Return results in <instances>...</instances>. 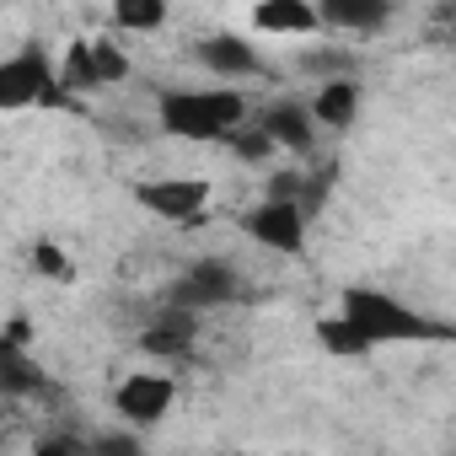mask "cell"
I'll return each mask as SVG.
<instances>
[{"instance_id": "cell-20", "label": "cell", "mask_w": 456, "mask_h": 456, "mask_svg": "<svg viewBox=\"0 0 456 456\" xmlns=\"http://www.w3.org/2000/svg\"><path fill=\"white\" fill-rule=\"evenodd\" d=\"M0 435H6V419H0Z\"/></svg>"}, {"instance_id": "cell-5", "label": "cell", "mask_w": 456, "mask_h": 456, "mask_svg": "<svg viewBox=\"0 0 456 456\" xmlns=\"http://www.w3.org/2000/svg\"><path fill=\"white\" fill-rule=\"evenodd\" d=\"M306 204L290 199V193H269L258 199L248 215H242V232L248 242H258L264 253H301L306 248Z\"/></svg>"}, {"instance_id": "cell-10", "label": "cell", "mask_w": 456, "mask_h": 456, "mask_svg": "<svg viewBox=\"0 0 456 456\" xmlns=\"http://www.w3.org/2000/svg\"><path fill=\"white\" fill-rule=\"evenodd\" d=\"M322 33H344V38H376L392 28L397 0H312Z\"/></svg>"}, {"instance_id": "cell-8", "label": "cell", "mask_w": 456, "mask_h": 456, "mask_svg": "<svg viewBox=\"0 0 456 456\" xmlns=\"http://www.w3.org/2000/svg\"><path fill=\"white\" fill-rule=\"evenodd\" d=\"M193 60H199V70H209V81H225V86H242V81H253L264 70V54L242 33H209V38H199Z\"/></svg>"}, {"instance_id": "cell-11", "label": "cell", "mask_w": 456, "mask_h": 456, "mask_svg": "<svg viewBox=\"0 0 456 456\" xmlns=\"http://www.w3.org/2000/svg\"><path fill=\"white\" fill-rule=\"evenodd\" d=\"M248 22L264 38H312V33H322L312 0H253Z\"/></svg>"}, {"instance_id": "cell-17", "label": "cell", "mask_w": 456, "mask_h": 456, "mask_svg": "<svg viewBox=\"0 0 456 456\" xmlns=\"http://www.w3.org/2000/svg\"><path fill=\"white\" fill-rule=\"evenodd\" d=\"M33 269L44 274V280H54V285H70L76 280V264H70V253L60 248V242H33Z\"/></svg>"}, {"instance_id": "cell-9", "label": "cell", "mask_w": 456, "mask_h": 456, "mask_svg": "<svg viewBox=\"0 0 456 456\" xmlns=\"http://www.w3.org/2000/svg\"><path fill=\"white\" fill-rule=\"evenodd\" d=\"M237 296H242L237 269L225 264V258H204V264H193V269L177 280L172 306H183V312H209V306H225V301H237Z\"/></svg>"}, {"instance_id": "cell-1", "label": "cell", "mask_w": 456, "mask_h": 456, "mask_svg": "<svg viewBox=\"0 0 456 456\" xmlns=\"http://www.w3.org/2000/svg\"><path fill=\"white\" fill-rule=\"evenodd\" d=\"M349 333L365 349H387V344H451V328L419 306H408L403 296L381 290V285H344L338 306H333Z\"/></svg>"}, {"instance_id": "cell-2", "label": "cell", "mask_w": 456, "mask_h": 456, "mask_svg": "<svg viewBox=\"0 0 456 456\" xmlns=\"http://www.w3.org/2000/svg\"><path fill=\"white\" fill-rule=\"evenodd\" d=\"M248 113H253L248 92L242 86H225V81L172 86V92L156 97V129L167 140H183V145H220Z\"/></svg>"}, {"instance_id": "cell-18", "label": "cell", "mask_w": 456, "mask_h": 456, "mask_svg": "<svg viewBox=\"0 0 456 456\" xmlns=\"http://www.w3.org/2000/svg\"><path fill=\"white\" fill-rule=\"evenodd\" d=\"M0 338H6L12 349H28V344H33V322H28V317H12L6 328H0Z\"/></svg>"}, {"instance_id": "cell-7", "label": "cell", "mask_w": 456, "mask_h": 456, "mask_svg": "<svg viewBox=\"0 0 456 456\" xmlns=\"http://www.w3.org/2000/svg\"><path fill=\"white\" fill-rule=\"evenodd\" d=\"M134 204L151 209L167 225H188L209 209V183L204 177H145L134 188Z\"/></svg>"}, {"instance_id": "cell-15", "label": "cell", "mask_w": 456, "mask_h": 456, "mask_svg": "<svg viewBox=\"0 0 456 456\" xmlns=\"http://www.w3.org/2000/svg\"><path fill=\"white\" fill-rule=\"evenodd\" d=\"M167 17H172V0H113L118 33H161Z\"/></svg>"}, {"instance_id": "cell-4", "label": "cell", "mask_w": 456, "mask_h": 456, "mask_svg": "<svg viewBox=\"0 0 456 456\" xmlns=\"http://www.w3.org/2000/svg\"><path fill=\"white\" fill-rule=\"evenodd\" d=\"M54 70H60L65 92L81 97V92H102V86L129 81V54L113 44V33H108V38H76V44L54 60Z\"/></svg>"}, {"instance_id": "cell-13", "label": "cell", "mask_w": 456, "mask_h": 456, "mask_svg": "<svg viewBox=\"0 0 456 456\" xmlns=\"http://www.w3.org/2000/svg\"><path fill=\"white\" fill-rule=\"evenodd\" d=\"M193 333H199V312L172 306L161 322H151V328L140 333V349L156 354V360H188V354H193Z\"/></svg>"}, {"instance_id": "cell-16", "label": "cell", "mask_w": 456, "mask_h": 456, "mask_svg": "<svg viewBox=\"0 0 456 456\" xmlns=\"http://www.w3.org/2000/svg\"><path fill=\"white\" fill-rule=\"evenodd\" d=\"M317 344L328 349V354H338V360H360V354H370L354 333H349V322L338 317V312H328V317H317Z\"/></svg>"}, {"instance_id": "cell-14", "label": "cell", "mask_w": 456, "mask_h": 456, "mask_svg": "<svg viewBox=\"0 0 456 456\" xmlns=\"http://www.w3.org/2000/svg\"><path fill=\"white\" fill-rule=\"evenodd\" d=\"M360 81H349V76H333V81H322L317 86V97L306 102L312 108V118H317V129H349L354 118H360Z\"/></svg>"}, {"instance_id": "cell-6", "label": "cell", "mask_w": 456, "mask_h": 456, "mask_svg": "<svg viewBox=\"0 0 456 456\" xmlns=\"http://www.w3.org/2000/svg\"><path fill=\"white\" fill-rule=\"evenodd\" d=\"M177 408V376L172 370H129L113 387V413L129 429H156Z\"/></svg>"}, {"instance_id": "cell-3", "label": "cell", "mask_w": 456, "mask_h": 456, "mask_svg": "<svg viewBox=\"0 0 456 456\" xmlns=\"http://www.w3.org/2000/svg\"><path fill=\"white\" fill-rule=\"evenodd\" d=\"M33 108H76L54 60L38 44L0 54V113H33Z\"/></svg>"}, {"instance_id": "cell-12", "label": "cell", "mask_w": 456, "mask_h": 456, "mask_svg": "<svg viewBox=\"0 0 456 456\" xmlns=\"http://www.w3.org/2000/svg\"><path fill=\"white\" fill-rule=\"evenodd\" d=\"M258 124H264V134L274 140V151H290V156L312 151V140H317V118H312V108H301V102H274L269 113H258Z\"/></svg>"}, {"instance_id": "cell-19", "label": "cell", "mask_w": 456, "mask_h": 456, "mask_svg": "<svg viewBox=\"0 0 456 456\" xmlns=\"http://www.w3.org/2000/svg\"><path fill=\"white\" fill-rule=\"evenodd\" d=\"M0 354H12V344H6V338H0Z\"/></svg>"}]
</instances>
